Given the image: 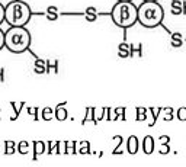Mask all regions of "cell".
I'll list each match as a JSON object with an SVG mask.
<instances>
[{"mask_svg": "<svg viewBox=\"0 0 186 167\" xmlns=\"http://www.w3.org/2000/svg\"><path fill=\"white\" fill-rule=\"evenodd\" d=\"M111 17L114 23L119 28H131L135 22H138V7L134 6L132 1H117L112 7Z\"/></svg>", "mask_w": 186, "mask_h": 167, "instance_id": "obj_1", "label": "cell"}, {"mask_svg": "<svg viewBox=\"0 0 186 167\" xmlns=\"http://www.w3.org/2000/svg\"><path fill=\"white\" fill-rule=\"evenodd\" d=\"M31 33L25 26H10L6 31V48L13 54H22L31 45Z\"/></svg>", "mask_w": 186, "mask_h": 167, "instance_id": "obj_2", "label": "cell"}, {"mask_svg": "<svg viewBox=\"0 0 186 167\" xmlns=\"http://www.w3.org/2000/svg\"><path fill=\"white\" fill-rule=\"evenodd\" d=\"M32 16V10L28 3L13 0L6 4V22L9 26H25Z\"/></svg>", "mask_w": 186, "mask_h": 167, "instance_id": "obj_3", "label": "cell"}, {"mask_svg": "<svg viewBox=\"0 0 186 167\" xmlns=\"http://www.w3.org/2000/svg\"><path fill=\"white\" fill-rule=\"evenodd\" d=\"M164 10L157 1H143L138 6V22L145 28H156L161 23Z\"/></svg>", "mask_w": 186, "mask_h": 167, "instance_id": "obj_4", "label": "cell"}, {"mask_svg": "<svg viewBox=\"0 0 186 167\" xmlns=\"http://www.w3.org/2000/svg\"><path fill=\"white\" fill-rule=\"evenodd\" d=\"M185 3H182L180 0H173L172 1V6H170V12H172V15H174V16H180V15H183L185 13Z\"/></svg>", "mask_w": 186, "mask_h": 167, "instance_id": "obj_5", "label": "cell"}, {"mask_svg": "<svg viewBox=\"0 0 186 167\" xmlns=\"http://www.w3.org/2000/svg\"><path fill=\"white\" fill-rule=\"evenodd\" d=\"M34 73L35 74H45L47 73V61L42 58H35Z\"/></svg>", "mask_w": 186, "mask_h": 167, "instance_id": "obj_6", "label": "cell"}, {"mask_svg": "<svg viewBox=\"0 0 186 167\" xmlns=\"http://www.w3.org/2000/svg\"><path fill=\"white\" fill-rule=\"evenodd\" d=\"M143 150H144L145 154H151L154 151V138L151 135L144 137V140H143Z\"/></svg>", "mask_w": 186, "mask_h": 167, "instance_id": "obj_7", "label": "cell"}, {"mask_svg": "<svg viewBox=\"0 0 186 167\" xmlns=\"http://www.w3.org/2000/svg\"><path fill=\"white\" fill-rule=\"evenodd\" d=\"M138 138H137L135 135H131L130 138H128V141H127V150L130 154H137V151H138Z\"/></svg>", "mask_w": 186, "mask_h": 167, "instance_id": "obj_8", "label": "cell"}, {"mask_svg": "<svg viewBox=\"0 0 186 167\" xmlns=\"http://www.w3.org/2000/svg\"><path fill=\"white\" fill-rule=\"evenodd\" d=\"M54 114H55V119L57 121H66L68 116V114H67V109L64 108V103L63 105H58L55 109H54Z\"/></svg>", "mask_w": 186, "mask_h": 167, "instance_id": "obj_9", "label": "cell"}, {"mask_svg": "<svg viewBox=\"0 0 186 167\" xmlns=\"http://www.w3.org/2000/svg\"><path fill=\"white\" fill-rule=\"evenodd\" d=\"M45 153V142L44 141H34V160L38 158L39 154Z\"/></svg>", "mask_w": 186, "mask_h": 167, "instance_id": "obj_10", "label": "cell"}, {"mask_svg": "<svg viewBox=\"0 0 186 167\" xmlns=\"http://www.w3.org/2000/svg\"><path fill=\"white\" fill-rule=\"evenodd\" d=\"M10 106H12V108H13V111H15V116H12L10 119H12V121H15V119L19 116L20 111L23 109V106H25V102H10Z\"/></svg>", "mask_w": 186, "mask_h": 167, "instance_id": "obj_11", "label": "cell"}, {"mask_svg": "<svg viewBox=\"0 0 186 167\" xmlns=\"http://www.w3.org/2000/svg\"><path fill=\"white\" fill-rule=\"evenodd\" d=\"M47 19L48 20H57L58 19V9L55 6H48L47 7Z\"/></svg>", "mask_w": 186, "mask_h": 167, "instance_id": "obj_12", "label": "cell"}, {"mask_svg": "<svg viewBox=\"0 0 186 167\" xmlns=\"http://www.w3.org/2000/svg\"><path fill=\"white\" fill-rule=\"evenodd\" d=\"M41 116H42V119L44 121H51L52 118H55V114H54V111L51 109L50 106H47V108H44L42 111H41Z\"/></svg>", "mask_w": 186, "mask_h": 167, "instance_id": "obj_13", "label": "cell"}, {"mask_svg": "<svg viewBox=\"0 0 186 167\" xmlns=\"http://www.w3.org/2000/svg\"><path fill=\"white\" fill-rule=\"evenodd\" d=\"M51 70H52V73H58V60H47V73H51Z\"/></svg>", "mask_w": 186, "mask_h": 167, "instance_id": "obj_14", "label": "cell"}, {"mask_svg": "<svg viewBox=\"0 0 186 167\" xmlns=\"http://www.w3.org/2000/svg\"><path fill=\"white\" fill-rule=\"evenodd\" d=\"M79 153H80V154H89V153H90V142H89V141L79 142Z\"/></svg>", "mask_w": 186, "mask_h": 167, "instance_id": "obj_15", "label": "cell"}, {"mask_svg": "<svg viewBox=\"0 0 186 167\" xmlns=\"http://www.w3.org/2000/svg\"><path fill=\"white\" fill-rule=\"evenodd\" d=\"M29 142L28 141H20L19 144H17V151L20 153V154H28L29 153Z\"/></svg>", "mask_w": 186, "mask_h": 167, "instance_id": "obj_16", "label": "cell"}, {"mask_svg": "<svg viewBox=\"0 0 186 167\" xmlns=\"http://www.w3.org/2000/svg\"><path fill=\"white\" fill-rule=\"evenodd\" d=\"M15 153V142L13 141H4V154L10 155Z\"/></svg>", "mask_w": 186, "mask_h": 167, "instance_id": "obj_17", "label": "cell"}, {"mask_svg": "<svg viewBox=\"0 0 186 167\" xmlns=\"http://www.w3.org/2000/svg\"><path fill=\"white\" fill-rule=\"evenodd\" d=\"M64 144H66V151H64V153H66V154H70V153H71V154H76V147H77V145H76V144H77V142H76V141H71V142H64Z\"/></svg>", "mask_w": 186, "mask_h": 167, "instance_id": "obj_18", "label": "cell"}, {"mask_svg": "<svg viewBox=\"0 0 186 167\" xmlns=\"http://www.w3.org/2000/svg\"><path fill=\"white\" fill-rule=\"evenodd\" d=\"M145 119H147V109L137 108V121H145Z\"/></svg>", "mask_w": 186, "mask_h": 167, "instance_id": "obj_19", "label": "cell"}, {"mask_svg": "<svg viewBox=\"0 0 186 167\" xmlns=\"http://www.w3.org/2000/svg\"><path fill=\"white\" fill-rule=\"evenodd\" d=\"M52 150L57 151V154L60 153V142L58 141H50L48 142V154H52Z\"/></svg>", "mask_w": 186, "mask_h": 167, "instance_id": "obj_20", "label": "cell"}, {"mask_svg": "<svg viewBox=\"0 0 186 167\" xmlns=\"http://www.w3.org/2000/svg\"><path fill=\"white\" fill-rule=\"evenodd\" d=\"M176 116L180 122H185L186 121V108H179L177 112H176Z\"/></svg>", "mask_w": 186, "mask_h": 167, "instance_id": "obj_21", "label": "cell"}, {"mask_svg": "<svg viewBox=\"0 0 186 167\" xmlns=\"http://www.w3.org/2000/svg\"><path fill=\"white\" fill-rule=\"evenodd\" d=\"M170 45H172L173 48H180V47L183 45V39H172V41H170Z\"/></svg>", "mask_w": 186, "mask_h": 167, "instance_id": "obj_22", "label": "cell"}, {"mask_svg": "<svg viewBox=\"0 0 186 167\" xmlns=\"http://www.w3.org/2000/svg\"><path fill=\"white\" fill-rule=\"evenodd\" d=\"M3 20H6V6H3L0 3V25H1Z\"/></svg>", "mask_w": 186, "mask_h": 167, "instance_id": "obj_23", "label": "cell"}, {"mask_svg": "<svg viewBox=\"0 0 186 167\" xmlns=\"http://www.w3.org/2000/svg\"><path fill=\"white\" fill-rule=\"evenodd\" d=\"M3 47H6V32H3V31L0 29V50H1Z\"/></svg>", "mask_w": 186, "mask_h": 167, "instance_id": "obj_24", "label": "cell"}, {"mask_svg": "<svg viewBox=\"0 0 186 167\" xmlns=\"http://www.w3.org/2000/svg\"><path fill=\"white\" fill-rule=\"evenodd\" d=\"M118 55L121 58H128L130 55H131V51L128 50H118Z\"/></svg>", "mask_w": 186, "mask_h": 167, "instance_id": "obj_25", "label": "cell"}, {"mask_svg": "<svg viewBox=\"0 0 186 167\" xmlns=\"http://www.w3.org/2000/svg\"><path fill=\"white\" fill-rule=\"evenodd\" d=\"M98 19V13H86V20L87 22H95Z\"/></svg>", "mask_w": 186, "mask_h": 167, "instance_id": "obj_26", "label": "cell"}, {"mask_svg": "<svg viewBox=\"0 0 186 167\" xmlns=\"http://www.w3.org/2000/svg\"><path fill=\"white\" fill-rule=\"evenodd\" d=\"M169 151H170L169 142H163V144H161V148H160V153H161V154H167Z\"/></svg>", "mask_w": 186, "mask_h": 167, "instance_id": "obj_27", "label": "cell"}, {"mask_svg": "<svg viewBox=\"0 0 186 167\" xmlns=\"http://www.w3.org/2000/svg\"><path fill=\"white\" fill-rule=\"evenodd\" d=\"M173 119V109L169 108V109H166V118H164V121H172Z\"/></svg>", "mask_w": 186, "mask_h": 167, "instance_id": "obj_28", "label": "cell"}, {"mask_svg": "<svg viewBox=\"0 0 186 167\" xmlns=\"http://www.w3.org/2000/svg\"><path fill=\"white\" fill-rule=\"evenodd\" d=\"M124 112H125V109L124 108H117L115 109V114H117V116L119 118V115L122 116V119H125V116H124Z\"/></svg>", "mask_w": 186, "mask_h": 167, "instance_id": "obj_29", "label": "cell"}, {"mask_svg": "<svg viewBox=\"0 0 186 167\" xmlns=\"http://www.w3.org/2000/svg\"><path fill=\"white\" fill-rule=\"evenodd\" d=\"M28 112H29V115H32V116H35V119H36V114H38V109L36 108H28Z\"/></svg>", "mask_w": 186, "mask_h": 167, "instance_id": "obj_30", "label": "cell"}, {"mask_svg": "<svg viewBox=\"0 0 186 167\" xmlns=\"http://www.w3.org/2000/svg\"><path fill=\"white\" fill-rule=\"evenodd\" d=\"M86 13H98V10H96V7H93V6H89V7H86L85 15H86Z\"/></svg>", "mask_w": 186, "mask_h": 167, "instance_id": "obj_31", "label": "cell"}, {"mask_svg": "<svg viewBox=\"0 0 186 167\" xmlns=\"http://www.w3.org/2000/svg\"><path fill=\"white\" fill-rule=\"evenodd\" d=\"M172 39H183V35L180 32H174L172 33Z\"/></svg>", "mask_w": 186, "mask_h": 167, "instance_id": "obj_32", "label": "cell"}, {"mask_svg": "<svg viewBox=\"0 0 186 167\" xmlns=\"http://www.w3.org/2000/svg\"><path fill=\"white\" fill-rule=\"evenodd\" d=\"M160 142H161V144H163V142H170V137L161 135V137H160Z\"/></svg>", "mask_w": 186, "mask_h": 167, "instance_id": "obj_33", "label": "cell"}, {"mask_svg": "<svg viewBox=\"0 0 186 167\" xmlns=\"http://www.w3.org/2000/svg\"><path fill=\"white\" fill-rule=\"evenodd\" d=\"M143 1H157V0H143Z\"/></svg>", "mask_w": 186, "mask_h": 167, "instance_id": "obj_34", "label": "cell"}, {"mask_svg": "<svg viewBox=\"0 0 186 167\" xmlns=\"http://www.w3.org/2000/svg\"><path fill=\"white\" fill-rule=\"evenodd\" d=\"M119 1H132V0H119Z\"/></svg>", "mask_w": 186, "mask_h": 167, "instance_id": "obj_35", "label": "cell"}, {"mask_svg": "<svg viewBox=\"0 0 186 167\" xmlns=\"http://www.w3.org/2000/svg\"><path fill=\"white\" fill-rule=\"evenodd\" d=\"M0 151H1V144H0Z\"/></svg>", "mask_w": 186, "mask_h": 167, "instance_id": "obj_36", "label": "cell"}]
</instances>
